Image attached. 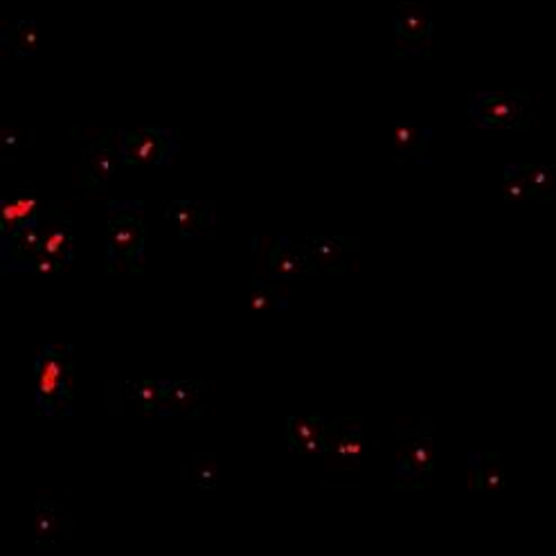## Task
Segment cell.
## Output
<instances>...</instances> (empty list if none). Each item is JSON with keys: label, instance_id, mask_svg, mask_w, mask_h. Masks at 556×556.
I'll use <instances>...</instances> for the list:
<instances>
[{"label": "cell", "instance_id": "1", "mask_svg": "<svg viewBox=\"0 0 556 556\" xmlns=\"http://www.w3.org/2000/svg\"><path fill=\"white\" fill-rule=\"evenodd\" d=\"M144 201L115 199L109 203L106 262L111 273H142L147 257Z\"/></svg>", "mask_w": 556, "mask_h": 556}, {"label": "cell", "instance_id": "2", "mask_svg": "<svg viewBox=\"0 0 556 556\" xmlns=\"http://www.w3.org/2000/svg\"><path fill=\"white\" fill-rule=\"evenodd\" d=\"M435 471V424L430 417L399 419L394 480L396 489H426Z\"/></svg>", "mask_w": 556, "mask_h": 556}, {"label": "cell", "instance_id": "3", "mask_svg": "<svg viewBox=\"0 0 556 556\" xmlns=\"http://www.w3.org/2000/svg\"><path fill=\"white\" fill-rule=\"evenodd\" d=\"M35 404L43 417H73V345L50 343L35 361Z\"/></svg>", "mask_w": 556, "mask_h": 556}, {"label": "cell", "instance_id": "4", "mask_svg": "<svg viewBox=\"0 0 556 556\" xmlns=\"http://www.w3.org/2000/svg\"><path fill=\"white\" fill-rule=\"evenodd\" d=\"M79 140V188L90 194L109 190L111 178L117 174V131L115 129H75Z\"/></svg>", "mask_w": 556, "mask_h": 556}, {"label": "cell", "instance_id": "5", "mask_svg": "<svg viewBox=\"0 0 556 556\" xmlns=\"http://www.w3.org/2000/svg\"><path fill=\"white\" fill-rule=\"evenodd\" d=\"M532 98L525 92L480 90L469 102V119L476 129H530L534 122Z\"/></svg>", "mask_w": 556, "mask_h": 556}, {"label": "cell", "instance_id": "6", "mask_svg": "<svg viewBox=\"0 0 556 556\" xmlns=\"http://www.w3.org/2000/svg\"><path fill=\"white\" fill-rule=\"evenodd\" d=\"M180 153V138L174 129H119L117 131V156L119 163L156 165L167 167Z\"/></svg>", "mask_w": 556, "mask_h": 556}, {"label": "cell", "instance_id": "7", "mask_svg": "<svg viewBox=\"0 0 556 556\" xmlns=\"http://www.w3.org/2000/svg\"><path fill=\"white\" fill-rule=\"evenodd\" d=\"M253 257L260 270L277 280H291L295 275H314L318 273L316 264L308 260L300 241L287 235H255L251 239Z\"/></svg>", "mask_w": 556, "mask_h": 556}, {"label": "cell", "instance_id": "8", "mask_svg": "<svg viewBox=\"0 0 556 556\" xmlns=\"http://www.w3.org/2000/svg\"><path fill=\"white\" fill-rule=\"evenodd\" d=\"M435 43L430 0H396L394 50L399 56H430Z\"/></svg>", "mask_w": 556, "mask_h": 556}, {"label": "cell", "instance_id": "9", "mask_svg": "<svg viewBox=\"0 0 556 556\" xmlns=\"http://www.w3.org/2000/svg\"><path fill=\"white\" fill-rule=\"evenodd\" d=\"M43 228V257L37 268L39 275L64 273L75 262V235L71 214L59 203H46L41 212Z\"/></svg>", "mask_w": 556, "mask_h": 556}, {"label": "cell", "instance_id": "10", "mask_svg": "<svg viewBox=\"0 0 556 556\" xmlns=\"http://www.w3.org/2000/svg\"><path fill=\"white\" fill-rule=\"evenodd\" d=\"M503 192L509 201H556V165L507 163Z\"/></svg>", "mask_w": 556, "mask_h": 556}, {"label": "cell", "instance_id": "11", "mask_svg": "<svg viewBox=\"0 0 556 556\" xmlns=\"http://www.w3.org/2000/svg\"><path fill=\"white\" fill-rule=\"evenodd\" d=\"M75 532L73 514L61 505L52 493H37L35 498V547L39 552H52L61 543L71 541Z\"/></svg>", "mask_w": 556, "mask_h": 556}, {"label": "cell", "instance_id": "12", "mask_svg": "<svg viewBox=\"0 0 556 556\" xmlns=\"http://www.w3.org/2000/svg\"><path fill=\"white\" fill-rule=\"evenodd\" d=\"M298 241L318 273H354L361 268V243L354 237H304Z\"/></svg>", "mask_w": 556, "mask_h": 556}, {"label": "cell", "instance_id": "13", "mask_svg": "<svg viewBox=\"0 0 556 556\" xmlns=\"http://www.w3.org/2000/svg\"><path fill=\"white\" fill-rule=\"evenodd\" d=\"M343 417H289L287 419V448L298 455H327L331 440Z\"/></svg>", "mask_w": 556, "mask_h": 556}, {"label": "cell", "instance_id": "14", "mask_svg": "<svg viewBox=\"0 0 556 556\" xmlns=\"http://www.w3.org/2000/svg\"><path fill=\"white\" fill-rule=\"evenodd\" d=\"M43 257V228L29 226L0 235V268L5 273H37Z\"/></svg>", "mask_w": 556, "mask_h": 556}, {"label": "cell", "instance_id": "15", "mask_svg": "<svg viewBox=\"0 0 556 556\" xmlns=\"http://www.w3.org/2000/svg\"><path fill=\"white\" fill-rule=\"evenodd\" d=\"M367 451V435L358 417H343L323 462L333 471H356Z\"/></svg>", "mask_w": 556, "mask_h": 556}, {"label": "cell", "instance_id": "16", "mask_svg": "<svg viewBox=\"0 0 556 556\" xmlns=\"http://www.w3.org/2000/svg\"><path fill=\"white\" fill-rule=\"evenodd\" d=\"M212 388L203 381H172L165 379L159 417H203L210 410L207 396Z\"/></svg>", "mask_w": 556, "mask_h": 556}, {"label": "cell", "instance_id": "17", "mask_svg": "<svg viewBox=\"0 0 556 556\" xmlns=\"http://www.w3.org/2000/svg\"><path fill=\"white\" fill-rule=\"evenodd\" d=\"M165 219L176 228L182 239L210 237L219 224V212L210 201H169Z\"/></svg>", "mask_w": 556, "mask_h": 556}, {"label": "cell", "instance_id": "18", "mask_svg": "<svg viewBox=\"0 0 556 556\" xmlns=\"http://www.w3.org/2000/svg\"><path fill=\"white\" fill-rule=\"evenodd\" d=\"M435 138V131L430 127L413 125V122H399L394 129V161L399 167L408 163L430 165V142Z\"/></svg>", "mask_w": 556, "mask_h": 556}, {"label": "cell", "instance_id": "19", "mask_svg": "<svg viewBox=\"0 0 556 556\" xmlns=\"http://www.w3.org/2000/svg\"><path fill=\"white\" fill-rule=\"evenodd\" d=\"M43 205L39 203L35 188H21L16 197L0 207V235H10L29 226L41 224Z\"/></svg>", "mask_w": 556, "mask_h": 556}, {"label": "cell", "instance_id": "20", "mask_svg": "<svg viewBox=\"0 0 556 556\" xmlns=\"http://www.w3.org/2000/svg\"><path fill=\"white\" fill-rule=\"evenodd\" d=\"M119 394L106 388V401H127L129 408L142 417H159L165 379L161 381H113Z\"/></svg>", "mask_w": 556, "mask_h": 556}, {"label": "cell", "instance_id": "21", "mask_svg": "<svg viewBox=\"0 0 556 556\" xmlns=\"http://www.w3.org/2000/svg\"><path fill=\"white\" fill-rule=\"evenodd\" d=\"M467 476L473 491H496L505 486L503 457L491 451H469Z\"/></svg>", "mask_w": 556, "mask_h": 556}, {"label": "cell", "instance_id": "22", "mask_svg": "<svg viewBox=\"0 0 556 556\" xmlns=\"http://www.w3.org/2000/svg\"><path fill=\"white\" fill-rule=\"evenodd\" d=\"M39 39V23L33 18L3 21V25H0V48L14 56H37Z\"/></svg>", "mask_w": 556, "mask_h": 556}, {"label": "cell", "instance_id": "23", "mask_svg": "<svg viewBox=\"0 0 556 556\" xmlns=\"http://www.w3.org/2000/svg\"><path fill=\"white\" fill-rule=\"evenodd\" d=\"M251 308L257 314L268 312H285L291 302L289 280H277V277H268V280H255L251 285Z\"/></svg>", "mask_w": 556, "mask_h": 556}, {"label": "cell", "instance_id": "24", "mask_svg": "<svg viewBox=\"0 0 556 556\" xmlns=\"http://www.w3.org/2000/svg\"><path fill=\"white\" fill-rule=\"evenodd\" d=\"M178 476L197 489L214 491L219 486V457L214 453H199L182 462L178 467Z\"/></svg>", "mask_w": 556, "mask_h": 556}, {"label": "cell", "instance_id": "25", "mask_svg": "<svg viewBox=\"0 0 556 556\" xmlns=\"http://www.w3.org/2000/svg\"><path fill=\"white\" fill-rule=\"evenodd\" d=\"M35 131L29 129H12L0 134V161L3 165H12V161L18 156V151L27 144H33Z\"/></svg>", "mask_w": 556, "mask_h": 556}]
</instances>
